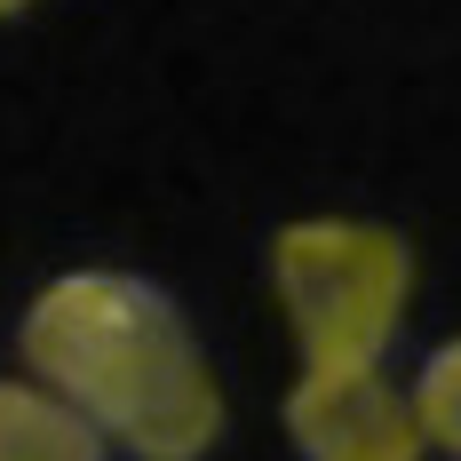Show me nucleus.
<instances>
[{"instance_id":"f257e3e1","label":"nucleus","mask_w":461,"mask_h":461,"mask_svg":"<svg viewBox=\"0 0 461 461\" xmlns=\"http://www.w3.org/2000/svg\"><path fill=\"white\" fill-rule=\"evenodd\" d=\"M32 382L95 421L136 461H199L223 438V382L191 319L136 271H64L16 326Z\"/></svg>"},{"instance_id":"f03ea898","label":"nucleus","mask_w":461,"mask_h":461,"mask_svg":"<svg viewBox=\"0 0 461 461\" xmlns=\"http://www.w3.org/2000/svg\"><path fill=\"white\" fill-rule=\"evenodd\" d=\"M271 286L303 342V366H382L414 294V255L382 223L311 215L271 239Z\"/></svg>"},{"instance_id":"7ed1b4c3","label":"nucleus","mask_w":461,"mask_h":461,"mask_svg":"<svg viewBox=\"0 0 461 461\" xmlns=\"http://www.w3.org/2000/svg\"><path fill=\"white\" fill-rule=\"evenodd\" d=\"M286 438L303 461H421L429 438L414 398H398L382 366H303L286 390Z\"/></svg>"},{"instance_id":"20e7f679","label":"nucleus","mask_w":461,"mask_h":461,"mask_svg":"<svg viewBox=\"0 0 461 461\" xmlns=\"http://www.w3.org/2000/svg\"><path fill=\"white\" fill-rule=\"evenodd\" d=\"M0 461H104V438L48 382H0Z\"/></svg>"},{"instance_id":"39448f33","label":"nucleus","mask_w":461,"mask_h":461,"mask_svg":"<svg viewBox=\"0 0 461 461\" xmlns=\"http://www.w3.org/2000/svg\"><path fill=\"white\" fill-rule=\"evenodd\" d=\"M414 421H421L429 446H446V454L461 461V334L446 350H429V366H421V382H414Z\"/></svg>"},{"instance_id":"423d86ee","label":"nucleus","mask_w":461,"mask_h":461,"mask_svg":"<svg viewBox=\"0 0 461 461\" xmlns=\"http://www.w3.org/2000/svg\"><path fill=\"white\" fill-rule=\"evenodd\" d=\"M24 8H32V0H0V16H24Z\"/></svg>"}]
</instances>
